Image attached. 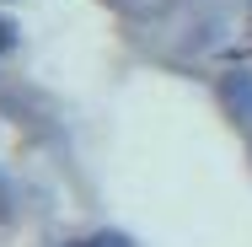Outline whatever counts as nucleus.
Segmentation results:
<instances>
[{"label":"nucleus","mask_w":252,"mask_h":247,"mask_svg":"<svg viewBox=\"0 0 252 247\" xmlns=\"http://www.w3.org/2000/svg\"><path fill=\"white\" fill-rule=\"evenodd\" d=\"M75 247H134V242L118 237V231H102V237H86V242H75Z\"/></svg>","instance_id":"nucleus-2"},{"label":"nucleus","mask_w":252,"mask_h":247,"mask_svg":"<svg viewBox=\"0 0 252 247\" xmlns=\"http://www.w3.org/2000/svg\"><path fill=\"white\" fill-rule=\"evenodd\" d=\"M225 92H231V102H242V107L252 113V81H242V75H236V81H225Z\"/></svg>","instance_id":"nucleus-1"},{"label":"nucleus","mask_w":252,"mask_h":247,"mask_svg":"<svg viewBox=\"0 0 252 247\" xmlns=\"http://www.w3.org/2000/svg\"><path fill=\"white\" fill-rule=\"evenodd\" d=\"M11 43H16V27H11V22H0V54L11 49Z\"/></svg>","instance_id":"nucleus-3"}]
</instances>
